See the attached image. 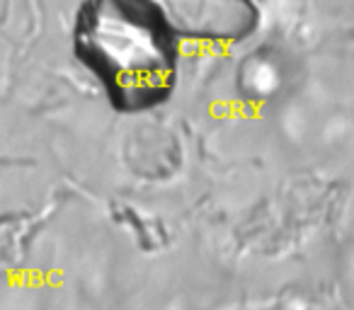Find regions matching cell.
<instances>
[{
  "label": "cell",
  "mask_w": 354,
  "mask_h": 310,
  "mask_svg": "<svg viewBox=\"0 0 354 310\" xmlns=\"http://www.w3.org/2000/svg\"><path fill=\"white\" fill-rule=\"evenodd\" d=\"M177 39L236 44L260 27L252 0H156Z\"/></svg>",
  "instance_id": "2"
},
{
  "label": "cell",
  "mask_w": 354,
  "mask_h": 310,
  "mask_svg": "<svg viewBox=\"0 0 354 310\" xmlns=\"http://www.w3.org/2000/svg\"><path fill=\"white\" fill-rule=\"evenodd\" d=\"M73 51L117 112L160 107L177 85L180 39L156 0H83Z\"/></svg>",
  "instance_id": "1"
}]
</instances>
